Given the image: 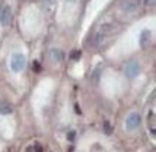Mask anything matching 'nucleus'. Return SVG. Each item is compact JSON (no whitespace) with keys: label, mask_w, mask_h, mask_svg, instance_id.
<instances>
[{"label":"nucleus","mask_w":156,"mask_h":152,"mask_svg":"<svg viewBox=\"0 0 156 152\" xmlns=\"http://www.w3.org/2000/svg\"><path fill=\"white\" fill-rule=\"evenodd\" d=\"M147 122L151 123V132L152 135H155L156 133V118H155V112L152 110L149 114H147Z\"/></svg>","instance_id":"6e6552de"},{"label":"nucleus","mask_w":156,"mask_h":152,"mask_svg":"<svg viewBox=\"0 0 156 152\" xmlns=\"http://www.w3.org/2000/svg\"><path fill=\"white\" fill-rule=\"evenodd\" d=\"M140 123H142V116H140L139 113H136V112L130 113V114L127 116V119H126V126H127L129 130L136 129Z\"/></svg>","instance_id":"f03ea898"},{"label":"nucleus","mask_w":156,"mask_h":152,"mask_svg":"<svg viewBox=\"0 0 156 152\" xmlns=\"http://www.w3.org/2000/svg\"><path fill=\"white\" fill-rule=\"evenodd\" d=\"M49 58L52 62L59 64V62L64 61V52H62L59 48H52V49L49 51Z\"/></svg>","instance_id":"423d86ee"},{"label":"nucleus","mask_w":156,"mask_h":152,"mask_svg":"<svg viewBox=\"0 0 156 152\" xmlns=\"http://www.w3.org/2000/svg\"><path fill=\"white\" fill-rule=\"evenodd\" d=\"M74 138H75V133H74V132H69V133H68V139L73 142V141H74Z\"/></svg>","instance_id":"f8f14e48"},{"label":"nucleus","mask_w":156,"mask_h":152,"mask_svg":"<svg viewBox=\"0 0 156 152\" xmlns=\"http://www.w3.org/2000/svg\"><path fill=\"white\" fill-rule=\"evenodd\" d=\"M68 2H75V0H68Z\"/></svg>","instance_id":"2eb2a0df"},{"label":"nucleus","mask_w":156,"mask_h":152,"mask_svg":"<svg viewBox=\"0 0 156 152\" xmlns=\"http://www.w3.org/2000/svg\"><path fill=\"white\" fill-rule=\"evenodd\" d=\"M13 112V107L7 101H0V114H10Z\"/></svg>","instance_id":"0eeeda50"},{"label":"nucleus","mask_w":156,"mask_h":152,"mask_svg":"<svg viewBox=\"0 0 156 152\" xmlns=\"http://www.w3.org/2000/svg\"><path fill=\"white\" fill-rule=\"evenodd\" d=\"M139 71H140V65L137 61L132 60V61L127 62V65H126V75L129 78H134L139 74Z\"/></svg>","instance_id":"20e7f679"},{"label":"nucleus","mask_w":156,"mask_h":152,"mask_svg":"<svg viewBox=\"0 0 156 152\" xmlns=\"http://www.w3.org/2000/svg\"><path fill=\"white\" fill-rule=\"evenodd\" d=\"M149 42H151V32L149 31H143L142 35H140V45L146 46L149 45Z\"/></svg>","instance_id":"1a4fd4ad"},{"label":"nucleus","mask_w":156,"mask_h":152,"mask_svg":"<svg viewBox=\"0 0 156 152\" xmlns=\"http://www.w3.org/2000/svg\"><path fill=\"white\" fill-rule=\"evenodd\" d=\"M0 23L3 26H7L12 23V9L10 6H5L0 12Z\"/></svg>","instance_id":"39448f33"},{"label":"nucleus","mask_w":156,"mask_h":152,"mask_svg":"<svg viewBox=\"0 0 156 152\" xmlns=\"http://www.w3.org/2000/svg\"><path fill=\"white\" fill-rule=\"evenodd\" d=\"M106 133H112V128L108 123H106Z\"/></svg>","instance_id":"ddd939ff"},{"label":"nucleus","mask_w":156,"mask_h":152,"mask_svg":"<svg viewBox=\"0 0 156 152\" xmlns=\"http://www.w3.org/2000/svg\"><path fill=\"white\" fill-rule=\"evenodd\" d=\"M80 58H81V51L75 49V51L71 52V60H73V61H78Z\"/></svg>","instance_id":"9d476101"},{"label":"nucleus","mask_w":156,"mask_h":152,"mask_svg":"<svg viewBox=\"0 0 156 152\" xmlns=\"http://www.w3.org/2000/svg\"><path fill=\"white\" fill-rule=\"evenodd\" d=\"M45 3H54V2H55V0H44Z\"/></svg>","instance_id":"4468645a"},{"label":"nucleus","mask_w":156,"mask_h":152,"mask_svg":"<svg viewBox=\"0 0 156 152\" xmlns=\"http://www.w3.org/2000/svg\"><path fill=\"white\" fill-rule=\"evenodd\" d=\"M139 7V0H122L120 2V9L126 13H133Z\"/></svg>","instance_id":"7ed1b4c3"},{"label":"nucleus","mask_w":156,"mask_h":152,"mask_svg":"<svg viewBox=\"0 0 156 152\" xmlns=\"http://www.w3.org/2000/svg\"><path fill=\"white\" fill-rule=\"evenodd\" d=\"M145 6L146 7H153L155 6V0H145Z\"/></svg>","instance_id":"9b49d317"},{"label":"nucleus","mask_w":156,"mask_h":152,"mask_svg":"<svg viewBox=\"0 0 156 152\" xmlns=\"http://www.w3.org/2000/svg\"><path fill=\"white\" fill-rule=\"evenodd\" d=\"M10 67L15 73L22 71L23 68L26 67V58L22 54H13L10 58Z\"/></svg>","instance_id":"f257e3e1"}]
</instances>
